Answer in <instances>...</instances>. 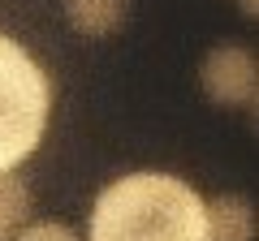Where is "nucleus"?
Instances as JSON below:
<instances>
[{"instance_id": "f257e3e1", "label": "nucleus", "mask_w": 259, "mask_h": 241, "mask_svg": "<svg viewBox=\"0 0 259 241\" xmlns=\"http://www.w3.org/2000/svg\"><path fill=\"white\" fill-rule=\"evenodd\" d=\"M87 241H203V194L173 172H125L100 190Z\"/></svg>"}, {"instance_id": "f03ea898", "label": "nucleus", "mask_w": 259, "mask_h": 241, "mask_svg": "<svg viewBox=\"0 0 259 241\" xmlns=\"http://www.w3.org/2000/svg\"><path fill=\"white\" fill-rule=\"evenodd\" d=\"M52 116V78L13 35L0 30V176L39 151Z\"/></svg>"}, {"instance_id": "7ed1b4c3", "label": "nucleus", "mask_w": 259, "mask_h": 241, "mask_svg": "<svg viewBox=\"0 0 259 241\" xmlns=\"http://www.w3.org/2000/svg\"><path fill=\"white\" fill-rule=\"evenodd\" d=\"M199 82H203V95L221 108H250L259 95V69L255 56L238 43H221L203 56L199 65Z\"/></svg>"}, {"instance_id": "20e7f679", "label": "nucleus", "mask_w": 259, "mask_h": 241, "mask_svg": "<svg viewBox=\"0 0 259 241\" xmlns=\"http://www.w3.org/2000/svg\"><path fill=\"white\" fill-rule=\"evenodd\" d=\"M203 241H255V207L246 194L203 198Z\"/></svg>"}, {"instance_id": "39448f33", "label": "nucleus", "mask_w": 259, "mask_h": 241, "mask_svg": "<svg viewBox=\"0 0 259 241\" xmlns=\"http://www.w3.org/2000/svg\"><path fill=\"white\" fill-rule=\"evenodd\" d=\"M69 30L82 39H108L130 22V0H61Z\"/></svg>"}, {"instance_id": "423d86ee", "label": "nucleus", "mask_w": 259, "mask_h": 241, "mask_svg": "<svg viewBox=\"0 0 259 241\" xmlns=\"http://www.w3.org/2000/svg\"><path fill=\"white\" fill-rule=\"evenodd\" d=\"M30 211H35L30 186L22 181L18 172H5L0 176V224H5V232L13 237L22 224H30Z\"/></svg>"}, {"instance_id": "0eeeda50", "label": "nucleus", "mask_w": 259, "mask_h": 241, "mask_svg": "<svg viewBox=\"0 0 259 241\" xmlns=\"http://www.w3.org/2000/svg\"><path fill=\"white\" fill-rule=\"evenodd\" d=\"M9 241H82L69 224H61V220H30V224H22L18 232H13Z\"/></svg>"}, {"instance_id": "6e6552de", "label": "nucleus", "mask_w": 259, "mask_h": 241, "mask_svg": "<svg viewBox=\"0 0 259 241\" xmlns=\"http://www.w3.org/2000/svg\"><path fill=\"white\" fill-rule=\"evenodd\" d=\"M242 5V13H246V18H255V9H259V0H238Z\"/></svg>"}, {"instance_id": "1a4fd4ad", "label": "nucleus", "mask_w": 259, "mask_h": 241, "mask_svg": "<svg viewBox=\"0 0 259 241\" xmlns=\"http://www.w3.org/2000/svg\"><path fill=\"white\" fill-rule=\"evenodd\" d=\"M0 241H9V232H5V224H0Z\"/></svg>"}]
</instances>
